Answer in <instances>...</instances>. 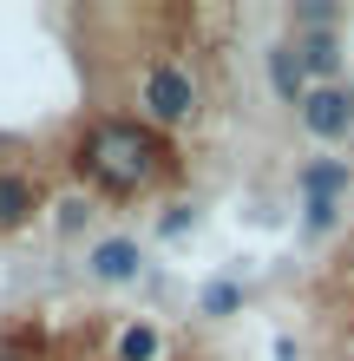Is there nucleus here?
<instances>
[{"label":"nucleus","instance_id":"nucleus-1","mask_svg":"<svg viewBox=\"0 0 354 361\" xmlns=\"http://www.w3.org/2000/svg\"><path fill=\"white\" fill-rule=\"evenodd\" d=\"M164 145L151 125H132V118H99L86 138H79L72 152V171L86 178L92 190H106V197H132V190H144L158 171H164Z\"/></svg>","mask_w":354,"mask_h":361},{"label":"nucleus","instance_id":"nucleus-2","mask_svg":"<svg viewBox=\"0 0 354 361\" xmlns=\"http://www.w3.org/2000/svg\"><path fill=\"white\" fill-rule=\"evenodd\" d=\"M138 105H144V118H151V125H184V118L197 112V79L184 73V66H171V59H158V66H144Z\"/></svg>","mask_w":354,"mask_h":361},{"label":"nucleus","instance_id":"nucleus-3","mask_svg":"<svg viewBox=\"0 0 354 361\" xmlns=\"http://www.w3.org/2000/svg\"><path fill=\"white\" fill-rule=\"evenodd\" d=\"M302 125H308L315 138H348V132H354V92H348V86H308Z\"/></svg>","mask_w":354,"mask_h":361},{"label":"nucleus","instance_id":"nucleus-4","mask_svg":"<svg viewBox=\"0 0 354 361\" xmlns=\"http://www.w3.org/2000/svg\"><path fill=\"white\" fill-rule=\"evenodd\" d=\"M138 263H144L138 237H106V243H92V257H86V269L99 276V283H132Z\"/></svg>","mask_w":354,"mask_h":361},{"label":"nucleus","instance_id":"nucleus-5","mask_svg":"<svg viewBox=\"0 0 354 361\" xmlns=\"http://www.w3.org/2000/svg\"><path fill=\"white\" fill-rule=\"evenodd\" d=\"M296 59H302L308 79L335 86V73H341V39H335V33H302V39H296Z\"/></svg>","mask_w":354,"mask_h":361},{"label":"nucleus","instance_id":"nucleus-6","mask_svg":"<svg viewBox=\"0 0 354 361\" xmlns=\"http://www.w3.org/2000/svg\"><path fill=\"white\" fill-rule=\"evenodd\" d=\"M269 86H276L282 105H302L308 99V73H302L296 47H269Z\"/></svg>","mask_w":354,"mask_h":361},{"label":"nucleus","instance_id":"nucleus-7","mask_svg":"<svg viewBox=\"0 0 354 361\" xmlns=\"http://www.w3.org/2000/svg\"><path fill=\"white\" fill-rule=\"evenodd\" d=\"M33 210H39V184H33V178H13V171H0V230L27 224Z\"/></svg>","mask_w":354,"mask_h":361},{"label":"nucleus","instance_id":"nucleus-8","mask_svg":"<svg viewBox=\"0 0 354 361\" xmlns=\"http://www.w3.org/2000/svg\"><path fill=\"white\" fill-rule=\"evenodd\" d=\"M348 178H354L348 164H341V158H328V164H308V171H302L296 184H302V197H322V204H335L341 190H348Z\"/></svg>","mask_w":354,"mask_h":361},{"label":"nucleus","instance_id":"nucleus-9","mask_svg":"<svg viewBox=\"0 0 354 361\" xmlns=\"http://www.w3.org/2000/svg\"><path fill=\"white\" fill-rule=\"evenodd\" d=\"M236 309H243V283H230V276L203 283V315H236Z\"/></svg>","mask_w":354,"mask_h":361},{"label":"nucleus","instance_id":"nucleus-10","mask_svg":"<svg viewBox=\"0 0 354 361\" xmlns=\"http://www.w3.org/2000/svg\"><path fill=\"white\" fill-rule=\"evenodd\" d=\"M118 361H158V329L132 322V329L118 335Z\"/></svg>","mask_w":354,"mask_h":361},{"label":"nucleus","instance_id":"nucleus-11","mask_svg":"<svg viewBox=\"0 0 354 361\" xmlns=\"http://www.w3.org/2000/svg\"><path fill=\"white\" fill-rule=\"evenodd\" d=\"M296 27L302 33H328V27H335V0H302V7H296Z\"/></svg>","mask_w":354,"mask_h":361},{"label":"nucleus","instance_id":"nucleus-12","mask_svg":"<svg viewBox=\"0 0 354 361\" xmlns=\"http://www.w3.org/2000/svg\"><path fill=\"white\" fill-rule=\"evenodd\" d=\"M302 210H308V230H335V217H341V204H322V197H308Z\"/></svg>","mask_w":354,"mask_h":361},{"label":"nucleus","instance_id":"nucleus-13","mask_svg":"<svg viewBox=\"0 0 354 361\" xmlns=\"http://www.w3.org/2000/svg\"><path fill=\"white\" fill-rule=\"evenodd\" d=\"M86 217H92V210H86V197H66V204H59V224H66V230H79Z\"/></svg>","mask_w":354,"mask_h":361}]
</instances>
